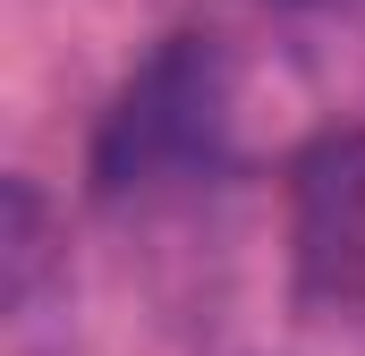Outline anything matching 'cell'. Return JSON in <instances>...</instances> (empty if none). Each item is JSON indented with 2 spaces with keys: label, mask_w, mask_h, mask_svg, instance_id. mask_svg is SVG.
Returning a JSON list of instances; mask_svg holds the SVG:
<instances>
[{
  "label": "cell",
  "mask_w": 365,
  "mask_h": 356,
  "mask_svg": "<svg viewBox=\"0 0 365 356\" xmlns=\"http://www.w3.org/2000/svg\"><path fill=\"white\" fill-rule=\"evenodd\" d=\"M221 119H230L221 110V51L179 34L170 51H153L136 68V85L102 119V145H93L102 195L162 187V178H187L195 162H212L221 153Z\"/></svg>",
  "instance_id": "obj_1"
},
{
  "label": "cell",
  "mask_w": 365,
  "mask_h": 356,
  "mask_svg": "<svg viewBox=\"0 0 365 356\" xmlns=\"http://www.w3.org/2000/svg\"><path fill=\"white\" fill-rule=\"evenodd\" d=\"M289 263L314 305L365 314V127L323 136L289 178Z\"/></svg>",
  "instance_id": "obj_2"
}]
</instances>
